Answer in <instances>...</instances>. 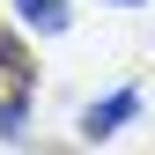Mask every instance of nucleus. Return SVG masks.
<instances>
[{
  "label": "nucleus",
  "instance_id": "obj_1",
  "mask_svg": "<svg viewBox=\"0 0 155 155\" xmlns=\"http://www.w3.org/2000/svg\"><path fill=\"white\" fill-rule=\"evenodd\" d=\"M30 89H37V52L0 22V104H30Z\"/></svg>",
  "mask_w": 155,
  "mask_h": 155
},
{
  "label": "nucleus",
  "instance_id": "obj_2",
  "mask_svg": "<svg viewBox=\"0 0 155 155\" xmlns=\"http://www.w3.org/2000/svg\"><path fill=\"white\" fill-rule=\"evenodd\" d=\"M133 118H140V89H111V96H96L81 118H74V133H81V140H111V133L133 126Z\"/></svg>",
  "mask_w": 155,
  "mask_h": 155
},
{
  "label": "nucleus",
  "instance_id": "obj_3",
  "mask_svg": "<svg viewBox=\"0 0 155 155\" xmlns=\"http://www.w3.org/2000/svg\"><path fill=\"white\" fill-rule=\"evenodd\" d=\"M15 15H22L30 30H45V37H67V22H74L67 0H15Z\"/></svg>",
  "mask_w": 155,
  "mask_h": 155
},
{
  "label": "nucleus",
  "instance_id": "obj_4",
  "mask_svg": "<svg viewBox=\"0 0 155 155\" xmlns=\"http://www.w3.org/2000/svg\"><path fill=\"white\" fill-rule=\"evenodd\" d=\"M111 8H140V0H111Z\"/></svg>",
  "mask_w": 155,
  "mask_h": 155
},
{
  "label": "nucleus",
  "instance_id": "obj_5",
  "mask_svg": "<svg viewBox=\"0 0 155 155\" xmlns=\"http://www.w3.org/2000/svg\"><path fill=\"white\" fill-rule=\"evenodd\" d=\"M37 155H67V148H37Z\"/></svg>",
  "mask_w": 155,
  "mask_h": 155
}]
</instances>
